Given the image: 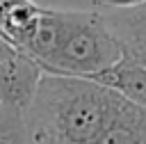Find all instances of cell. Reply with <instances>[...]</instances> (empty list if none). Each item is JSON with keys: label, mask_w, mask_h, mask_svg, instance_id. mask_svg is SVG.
I'll return each mask as SVG.
<instances>
[{"label": "cell", "mask_w": 146, "mask_h": 144, "mask_svg": "<svg viewBox=\"0 0 146 144\" xmlns=\"http://www.w3.org/2000/svg\"><path fill=\"white\" fill-rule=\"evenodd\" d=\"M123 103L121 94L96 80L43 73L25 112L30 144H96Z\"/></svg>", "instance_id": "obj_1"}, {"label": "cell", "mask_w": 146, "mask_h": 144, "mask_svg": "<svg viewBox=\"0 0 146 144\" xmlns=\"http://www.w3.org/2000/svg\"><path fill=\"white\" fill-rule=\"evenodd\" d=\"M125 48L105 14L66 9V27L59 48L43 71L71 78H94L121 62Z\"/></svg>", "instance_id": "obj_2"}, {"label": "cell", "mask_w": 146, "mask_h": 144, "mask_svg": "<svg viewBox=\"0 0 146 144\" xmlns=\"http://www.w3.org/2000/svg\"><path fill=\"white\" fill-rule=\"evenodd\" d=\"M43 73L46 71L36 59L21 50H11L0 62V105L27 112L39 91Z\"/></svg>", "instance_id": "obj_3"}, {"label": "cell", "mask_w": 146, "mask_h": 144, "mask_svg": "<svg viewBox=\"0 0 146 144\" xmlns=\"http://www.w3.org/2000/svg\"><path fill=\"white\" fill-rule=\"evenodd\" d=\"M43 7L34 0H0V34L16 50H25L30 43Z\"/></svg>", "instance_id": "obj_4"}, {"label": "cell", "mask_w": 146, "mask_h": 144, "mask_svg": "<svg viewBox=\"0 0 146 144\" xmlns=\"http://www.w3.org/2000/svg\"><path fill=\"white\" fill-rule=\"evenodd\" d=\"M89 80H96V82L110 87L112 91L121 94L125 101L146 110V66L139 64L128 53L123 55L121 62H116L114 66L100 71L98 75H94Z\"/></svg>", "instance_id": "obj_5"}, {"label": "cell", "mask_w": 146, "mask_h": 144, "mask_svg": "<svg viewBox=\"0 0 146 144\" xmlns=\"http://www.w3.org/2000/svg\"><path fill=\"white\" fill-rule=\"evenodd\" d=\"M107 21L121 39L125 53L146 66V5L135 9H119V14L107 16Z\"/></svg>", "instance_id": "obj_6"}, {"label": "cell", "mask_w": 146, "mask_h": 144, "mask_svg": "<svg viewBox=\"0 0 146 144\" xmlns=\"http://www.w3.org/2000/svg\"><path fill=\"white\" fill-rule=\"evenodd\" d=\"M96 144H146V110L125 101Z\"/></svg>", "instance_id": "obj_7"}, {"label": "cell", "mask_w": 146, "mask_h": 144, "mask_svg": "<svg viewBox=\"0 0 146 144\" xmlns=\"http://www.w3.org/2000/svg\"><path fill=\"white\" fill-rule=\"evenodd\" d=\"M0 144H30L25 112L0 105Z\"/></svg>", "instance_id": "obj_8"}, {"label": "cell", "mask_w": 146, "mask_h": 144, "mask_svg": "<svg viewBox=\"0 0 146 144\" xmlns=\"http://www.w3.org/2000/svg\"><path fill=\"white\" fill-rule=\"evenodd\" d=\"M96 5L112 7V9H135V7L146 5V0H96Z\"/></svg>", "instance_id": "obj_9"}, {"label": "cell", "mask_w": 146, "mask_h": 144, "mask_svg": "<svg viewBox=\"0 0 146 144\" xmlns=\"http://www.w3.org/2000/svg\"><path fill=\"white\" fill-rule=\"evenodd\" d=\"M11 50H16V48H14V46H9V43L5 41V37L0 34V62H2V59H5V57L11 53Z\"/></svg>", "instance_id": "obj_10"}, {"label": "cell", "mask_w": 146, "mask_h": 144, "mask_svg": "<svg viewBox=\"0 0 146 144\" xmlns=\"http://www.w3.org/2000/svg\"><path fill=\"white\" fill-rule=\"evenodd\" d=\"M94 2H96V0H94Z\"/></svg>", "instance_id": "obj_11"}]
</instances>
